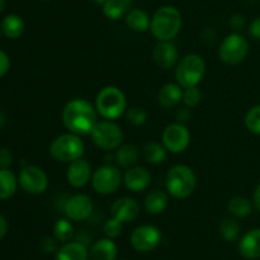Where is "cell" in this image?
Here are the masks:
<instances>
[{"mask_svg": "<svg viewBox=\"0 0 260 260\" xmlns=\"http://www.w3.org/2000/svg\"><path fill=\"white\" fill-rule=\"evenodd\" d=\"M96 114V108L86 99H71L62 109L63 126L69 129V132L79 136L90 135L91 129L98 122Z\"/></svg>", "mask_w": 260, "mask_h": 260, "instance_id": "6da1fadb", "label": "cell"}, {"mask_svg": "<svg viewBox=\"0 0 260 260\" xmlns=\"http://www.w3.org/2000/svg\"><path fill=\"white\" fill-rule=\"evenodd\" d=\"M182 24V14L179 10L167 5L155 12L150 29L157 41H172L180 32Z\"/></svg>", "mask_w": 260, "mask_h": 260, "instance_id": "7a4b0ae2", "label": "cell"}, {"mask_svg": "<svg viewBox=\"0 0 260 260\" xmlns=\"http://www.w3.org/2000/svg\"><path fill=\"white\" fill-rule=\"evenodd\" d=\"M167 190L177 200H185L193 194L197 185V177L192 168L184 164L174 165L167 174Z\"/></svg>", "mask_w": 260, "mask_h": 260, "instance_id": "3957f363", "label": "cell"}, {"mask_svg": "<svg viewBox=\"0 0 260 260\" xmlns=\"http://www.w3.org/2000/svg\"><path fill=\"white\" fill-rule=\"evenodd\" d=\"M95 108L104 119L113 121L119 118L127 108L126 95L117 86H106L96 95Z\"/></svg>", "mask_w": 260, "mask_h": 260, "instance_id": "277c9868", "label": "cell"}, {"mask_svg": "<svg viewBox=\"0 0 260 260\" xmlns=\"http://www.w3.org/2000/svg\"><path fill=\"white\" fill-rule=\"evenodd\" d=\"M84 146L83 140L80 139L79 135L75 134H62L52 140L50 145V155L53 160L58 162H70L80 159L84 155Z\"/></svg>", "mask_w": 260, "mask_h": 260, "instance_id": "5b68a950", "label": "cell"}, {"mask_svg": "<svg viewBox=\"0 0 260 260\" xmlns=\"http://www.w3.org/2000/svg\"><path fill=\"white\" fill-rule=\"evenodd\" d=\"M206 73V62L197 53H189L178 62L175 79L182 88L197 86Z\"/></svg>", "mask_w": 260, "mask_h": 260, "instance_id": "8992f818", "label": "cell"}, {"mask_svg": "<svg viewBox=\"0 0 260 260\" xmlns=\"http://www.w3.org/2000/svg\"><path fill=\"white\" fill-rule=\"evenodd\" d=\"M90 136L96 147L106 151L117 150L123 142V131L113 121L96 122L90 132Z\"/></svg>", "mask_w": 260, "mask_h": 260, "instance_id": "52a82bcc", "label": "cell"}, {"mask_svg": "<svg viewBox=\"0 0 260 260\" xmlns=\"http://www.w3.org/2000/svg\"><path fill=\"white\" fill-rule=\"evenodd\" d=\"M249 53V42L241 33L233 32L223 38L218 48L221 61L228 65L243 62Z\"/></svg>", "mask_w": 260, "mask_h": 260, "instance_id": "ba28073f", "label": "cell"}, {"mask_svg": "<svg viewBox=\"0 0 260 260\" xmlns=\"http://www.w3.org/2000/svg\"><path fill=\"white\" fill-rule=\"evenodd\" d=\"M122 182H123V177L121 174V170L113 165H103L98 168L91 177L93 189L102 196L114 194L119 189Z\"/></svg>", "mask_w": 260, "mask_h": 260, "instance_id": "9c48e42d", "label": "cell"}, {"mask_svg": "<svg viewBox=\"0 0 260 260\" xmlns=\"http://www.w3.org/2000/svg\"><path fill=\"white\" fill-rule=\"evenodd\" d=\"M161 141L168 151L172 154H180L185 151L190 144L189 129L180 122L168 124L162 131Z\"/></svg>", "mask_w": 260, "mask_h": 260, "instance_id": "30bf717a", "label": "cell"}, {"mask_svg": "<svg viewBox=\"0 0 260 260\" xmlns=\"http://www.w3.org/2000/svg\"><path fill=\"white\" fill-rule=\"evenodd\" d=\"M18 183L24 192L38 196L47 190L48 177L41 168L35 167V165H27L20 170Z\"/></svg>", "mask_w": 260, "mask_h": 260, "instance_id": "8fae6325", "label": "cell"}, {"mask_svg": "<svg viewBox=\"0 0 260 260\" xmlns=\"http://www.w3.org/2000/svg\"><path fill=\"white\" fill-rule=\"evenodd\" d=\"M161 231L154 225H142L135 229L131 235L132 248L140 253H149L159 246Z\"/></svg>", "mask_w": 260, "mask_h": 260, "instance_id": "7c38bea8", "label": "cell"}, {"mask_svg": "<svg viewBox=\"0 0 260 260\" xmlns=\"http://www.w3.org/2000/svg\"><path fill=\"white\" fill-rule=\"evenodd\" d=\"M94 210V203L89 196L75 194L66 201L63 212L71 221H84L90 217Z\"/></svg>", "mask_w": 260, "mask_h": 260, "instance_id": "4fadbf2b", "label": "cell"}, {"mask_svg": "<svg viewBox=\"0 0 260 260\" xmlns=\"http://www.w3.org/2000/svg\"><path fill=\"white\" fill-rule=\"evenodd\" d=\"M91 177L93 173H91L90 164L83 157L70 162L66 170V179L74 188H83L84 185L88 184L89 180H91Z\"/></svg>", "mask_w": 260, "mask_h": 260, "instance_id": "5bb4252c", "label": "cell"}, {"mask_svg": "<svg viewBox=\"0 0 260 260\" xmlns=\"http://www.w3.org/2000/svg\"><path fill=\"white\" fill-rule=\"evenodd\" d=\"M112 217L117 218L122 223H129L136 220L140 215V205L131 197H121L114 201L111 207Z\"/></svg>", "mask_w": 260, "mask_h": 260, "instance_id": "9a60e30c", "label": "cell"}, {"mask_svg": "<svg viewBox=\"0 0 260 260\" xmlns=\"http://www.w3.org/2000/svg\"><path fill=\"white\" fill-rule=\"evenodd\" d=\"M155 63L162 70H169L178 62L179 53L172 41H159L152 51Z\"/></svg>", "mask_w": 260, "mask_h": 260, "instance_id": "2e32d148", "label": "cell"}, {"mask_svg": "<svg viewBox=\"0 0 260 260\" xmlns=\"http://www.w3.org/2000/svg\"><path fill=\"white\" fill-rule=\"evenodd\" d=\"M123 183L128 190L134 193L147 189L151 183V174L144 167H131L123 175Z\"/></svg>", "mask_w": 260, "mask_h": 260, "instance_id": "e0dca14e", "label": "cell"}, {"mask_svg": "<svg viewBox=\"0 0 260 260\" xmlns=\"http://www.w3.org/2000/svg\"><path fill=\"white\" fill-rule=\"evenodd\" d=\"M239 253L246 259H260V229L248 231L239 241Z\"/></svg>", "mask_w": 260, "mask_h": 260, "instance_id": "ac0fdd59", "label": "cell"}, {"mask_svg": "<svg viewBox=\"0 0 260 260\" xmlns=\"http://www.w3.org/2000/svg\"><path fill=\"white\" fill-rule=\"evenodd\" d=\"M118 255V248L112 239H101L91 245L89 251L90 260H116Z\"/></svg>", "mask_w": 260, "mask_h": 260, "instance_id": "d6986e66", "label": "cell"}, {"mask_svg": "<svg viewBox=\"0 0 260 260\" xmlns=\"http://www.w3.org/2000/svg\"><path fill=\"white\" fill-rule=\"evenodd\" d=\"M183 88L179 84L168 83L162 86L157 93V102L165 109H170L177 107L182 102Z\"/></svg>", "mask_w": 260, "mask_h": 260, "instance_id": "ffe728a7", "label": "cell"}, {"mask_svg": "<svg viewBox=\"0 0 260 260\" xmlns=\"http://www.w3.org/2000/svg\"><path fill=\"white\" fill-rule=\"evenodd\" d=\"M89 250L81 241L65 243L56 253V260H88Z\"/></svg>", "mask_w": 260, "mask_h": 260, "instance_id": "44dd1931", "label": "cell"}, {"mask_svg": "<svg viewBox=\"0 0 260 260\" xmlns=\"http://www.w3.org/2000/svg\"><path fill=\"white\" fill-rule=\"evenodd\" d=\"M168 202H169V197L162 190L156 189L150 192L149 194L145 197L144 207L147 213L150 215H160L164 212L168 207Z\"/></svg>", "mask_w": 260, "mask_h": 260, "instance_id": "7402d4cb", "label": "cell"}, {"mask_svg": "<svg viewBox=\"0 0 260 260\" xmlns=\"http://www.w3.org/2000/svg\"><path fill=\"white\" fill-rule=\"evenodd\" d=\"M126 23L134 32H146L150 29L151 19L149 14L142 9H132L127 13Z\"/></svg>", "mask_w": 260, "mask_h": 260, "instance_id": "603a6c76", "label": "cell"}, {"mask_svg": "<svg viewBox=\"0 0 260 260\" xmlns=\"http://www.w3.org/2000/svg\"><path fill=\"white\" fill-rule=\"evenodd\" d=\"M0 28H2L5 37L10 38V40H17V38H19L23 35L25 25L19 15L9 14L2 20Z\"/></svg>", "mask_w": 260, "mask_h": 260, "instance_id": "cb8c5ba5", "label": "cell"}, {"mask_svg": "<svg viewBox=\"0 0 260 260\" xmlns=\"http://www.w3.org/2000/svg\"><path fill=\"white\" fill-rule=\"evenodd\" d=\"M140 159V151L139 147L135 145L127 144L123 146H119L116 151V161L117 165L121 168H128L134 167Z\"/></svg>", "mask_w": 260, "mask_h": 260, "instance_id": "d4e9b609", "label": "cell"}, {"mask_svg": "<svg viewBox=\"0 0 260 260\" xmlns=\"http://www.w3.org/2000/svg\"><path fill=\"white\" fill-rule=\"evenodd\" d=\"M18 179L10 170L0 169V201L9 200L15 194Z\"/></svg>", "mask_w": 260, "mask_h": 260, "instance_id": "484cf974", "label": "cell"}, {"mask_svg": "<svg viewBox=\"0 0 260 260\" xmlns=\"http://www.w3.org/2000/svg\"><path fill=\"white\" fill-rule=\"evenodd\" d=\"M253 202L246 197H241V196H236V197L231 198L228 203L229 212L236 218L248 217L251 211H253Z\"/></svg>", "mask_w": 260, "mask_h": 260, "instance_id": "4316f807", "label": "cell"}, {"mask_svg": "<svg viewBox=\"0 0 260 260\" xmlns=\"http://www.w3.org/2000/svg\"><path fill=\"white\" fill-rule=\"evenodd\" d=\"M167 151L165 146L159 142H149L142 149V156L150 164H161L167 159Z\"/></svg>", "mask_w": 260, "mask_h": 260, "instance_id": "83f0119b", "label": "cell"}, {"mask_svg": "<svg viewBox=\"0 0 260 260\" xmlns=\"http://www.w3.org/2000/svg\"><path fill=\"white\" fill-rule=\"evenodd\" d=\"M129 5V0H106L102 7L103 13L108 19L118 20L126 13Z\"/></svg>", "mask_w": 260, "mask_h": 260, "instance_id": "f1b7e54d", "label": "cell"}, {"mask_svg": "<svg viewBox=\"0 0 260 260\" xmlns=\"http://www.w3.org/2000/svg\"><path fill=\"white\" fill-rule=\"evenodd\" d=\"M70 218H60L53 225V235H55L56 240L61 241V243H69L71 239L74 238V226L70 222Z\"/></svg>", "mask_w": 260, "mask_h": 260, "instance_id": "f546056e", "label": "cell"}, {"mask_svg": "<svg viewBox=\"0 0 260 260\" xmlns=\"http://www.w3.org/2000/svg\"><path fill=\"white\" fill-rule=\"evenodd\" d=\"M218 231L226 241H236L240 236V225L234 218H225L220 222Z\"/></svg>", "mask_w": 260, "mask_h": 260, "instance_id": "4dcf8cb0", "label": "cell"}, {"mask_svg": "<svg viewBox=\"0 0 260 260\" xmlns=\"http://www.w3.org/2000/svg\"><path fill=\"white\" fill-rule=\"evenodd\" d=\"M245 126L251 134L260 136V104L249 109L245 116Z\"/></svg>", "mask_w": 260, "mask_h": 260, "instance_id": "1f68e13d", "label": "cell"}, {"mask_svg": "<svg viewBox=\"0 0 260 260\" xmlns=\"http://www.w3.org/2000/svg\"><path fill=\"white\" fill-rule=\"evenodd\" d=\"M182 102L188 108H194V107H197L202 102V93L198 89V86L183 88Z\"/></svg>", "mask_w": 260, "mask_h": 260, "instance_id": "d6a6232c", "label": "cell"}, {"mask_svg": "<svg viewBox=\"0 0 260 260\" xmlns=\"http://www.w3.org/2000/svg\"><path fill=\"white\" fill-rule=\"evenodd\" d=\"M122 229H123V223L114 217L108 218L103 225L104 235H106L107 238L112 239V240H113V239H117L121 235Z\"/></svg>", "mask_w": 260, "mask_h": 260, "instance_id": "836d02e7", "label": "cell"}, {"mask_svg": "<svg viewBox=\"0 0 260 260\" xmlns=\"http://www.w3.org/2000/svg\"><path fill=\"white\" fill-rule=\"evenodd\" d=\"M127 119L135 126H142L147 121V112L141 107H132L127 111Z\"/></svg>", "mask_w": 260, "mask_h": 260, "instance_id": "e575fe53", "label": "cell"}, {"mask_svg": "<svg viewBox=\"0 0 260 260\" xmlns=\"http://www.w3.org/2000/svg\"><path fill=\"white\" fill-rule=\"evenodd\" d=\"M230 27L233 28L234 32L240 33L246 28V19L243 14H234L230 18Z\"/></svg>", "mask_w": 260, "mask_h": 260, "instance_id": "d590c367", "label": "cell"}, {"mask_svg": "<svg viewBox=\"0 0 260 260\" xmlns=\"http://www.w3.org/2000/svg\"><path fill=\"white\" fill-rule=\"evenodd\" d=\"M13 162V152L7 147H0V169H8Z\"/></svg>", "mask_w": 260, "mask_h": 260, "instance_id": "8d00e7d4", "label": "cell"}, {"mask_svg": "<svg viewBox=\"0 0 260 260\" xmlns=\"http://www.w3.org/2000/svg\"><path fill=\"white\" fill-rule=\"evenodd\" d=\"M9 68H10L9 57H8L7 53L3 52V51L0 50V78L4 76L5 74L9 71Z\"/></svg>", "mask_w": 260, "mask_h": 260, "instance_id": "74e56055", "label": "cell"}, {"mask_svg": "<svg viewBox=\"0 0 260 260\" xmlns=\"http://www.w3.org/2000/svg\"><path fill=\"white\" fill-rule=\"evenodd\" d=\"M249 35L255 40L260 41V17L254 19L253 22L249 24Z\"/></svg>", "mask_w": 260, "mask_h": 260, "instance_id": "f35d334b", "label": "cell"}, {"mask_svg": "<svg viewBox=\"0 0 260 260\" xmlns=\"http://www.w3.org/2000/svg\"><path fill=\"white\" fill-rule=\"evenodd\" d=\"M190 117V111L188 107H184V108L179 109L177 113V119L178 122H180V123H184V122H187L188 119H189Z\"/></svg>", "mask_w": 260, "mask_h": 260, "instance_id": "ab89813d", "label": "cell"}, {"mask_svg": "<svg viewBox=\"0 0 260 260\" xmlns=\"http://www.w3.org/2000/svg\"><path fill=\"white\" fill-rule=\"evenodd\" d=\"M42 249L46 251V253H52V251L56 250V241L53 239H45L42 243Z\"/></svg>", "mask_w": 260, "mask_h": 260, "instance_id": "60d3db41", "label": "cell"}, {"mask_svg": "<svg viewBox=\"0 0 260 260\" xmlns=\"http://www.w3.org/2000/svg\"><path fill=\"white\" fill-rule=\"evenodd\" d=\"M8 233V221L4 216L0 215V240L7 235Z\"/></svg>", "mask_w": 260, "mask_h": 260, "instance_id": "b9f144b4", "label": "cell"}, {"mask_svg": "<svg viewBox=\"0 0 260 260\" xmlns=\"http://www.w3.org/2000/svg\"><path fill=\"white\" fill-rule=\"evenodd\" d=\"M253 205L254 207L260 212V183L258 184V187L255 188L254 190V194H253Z\"/></svg>", "mask_w": 260, "mask_h": 260, "instance_id": "7bdbcfd3", "label": "cell"}, {"mask_svg": "<svg viewBox=\"0 0 260 260\" xmlns=\"http://www.w3.org/2000/svg\"><path fill=\"white\" fill-rule=\"evenodd\" d=\"M5 7H7V2L5 0H0V13L4 12Z\"/></svg>", "mask_w": 260, "mask_h": 260, "instance_id": "ee69618b", "label": "cell"}, {"mask_svg": "<svg viewBox=\"0 0 260 260\" xmlns=\"http://www.w3.org/2000/svg\"><path fill=\"white\" fill-rule=\"evenodd\" d=\"M3 123H4V116H3V113L0 112V127L3 126Z\"/></svg>", "mask_w": 260, "mask_h": 260, "instance_id": "f6af8a7d", "label": "cell"}, {"mask_svg": "<svg viewBox=\"0 0 260 260\" xmlns=\"http://www.w3.org/2000/svg\"><path fill=\"white\" fill-rule=\"evenodd\" d=\"M94 3H96L98 5H103L106 3V0H94Z\"/></svg>", "mask_w": 260, "mask_h": 260, "instance_id": "bcb514c9", "label": "cell"}, {"mask_svg": "<svg viewBox=\"0 0 260 260\" xmlns=\"http://www.w3.org/2000/svg\"><path fill=\"white\" fill-rule=\"evenodd\" d=\"M0 29H2V28H0Z\"/></svg>", "mask_w": 260, "mask_h": 260, "instance_id": "7dc6e473", "label": "cell"}]
</instances>
